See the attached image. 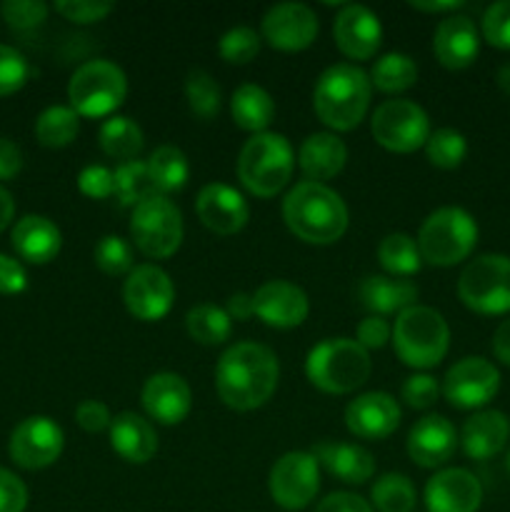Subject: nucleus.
Wrapping results in <instances>:
<instances>
[{
    "label": "nucleus",
    "instance_id": "18",
    "mask_svg": "<svg viewBox=\"0 0 510 512\" xmlns=\"http://www.w3.org/2000/svg\"><path fill=\"white\" fill-rule=\"evenodd\" d=\"M255 315L265 325L278 330L298 328L310 313L308 295L303 288L288 280H268L253 293Z\"/></svg>",
    "mask_w": 510,
    "mask_h": 512
},
{
    "label": "nucleus",
    "instance_id": "56",
    "mask_svg": "<svg viewBox=\"0 0 510 512\" xmlns=\"http://www.w3.org/2000/svg\"><path fill=\"white\" fill-rule=\"evenodd\" d=\"M225 313L230 315V320H248V318H253V315H255L253 295H250V293L230 295L228 308H225Z\"/></svg>",
    "mask_w": 510,
    "mask_h": 512
},
{
    "label": "nucleus",
    "instance_id": "12",
    "mask_svg": "<svg viewBox=\"0 0 510 512\" xmlns=\"http://www.w3.org/2000/svg\"><path fill=\"white\" fill-rule=\"evenodd\" d=\"M270 498L283 510H303L320 490V465L313 453L293 450L275 460L268 475Z\"/></svg>",
    "mask_w": 510,
    "mask_h": 512
},
{
    "label": "nucleus",
    "instance_id": "54",
    "mask_svg": "<svg viewBox=\"0 0 510 512\" xmlns=\"http://www.w3.org/2000/svg\"><path fill=\"white\" fill-rule=\"evenodd\" d=\"M315 512H373V505L355 493H330Z\"/></svg>",
    "mask_w": 510,
    "mask_h": 512
},
{
    "label": "nucleus",
    "instance_id": "33",
    "mask_svg": "<svg viewBox=\"0 0 510 512\" xmlns=\"http://www.w3.org/2000/svg\"><path fill=\"white\" fill-rule=\"evenodd\" d=\"M100 148L105 155L115 160H138L140 150H143V130L135 120L125 118V115H110L103 125H100Z\"/></svg>",
    "mask_w": 510,
    "mask_h": 512
},
{
    "label": "nucleus",
    "instance_id": "32",
    "mask_svg": "<svg viewBox=\"0 0 510 512\" xmlns=\"http://www.w3.org/2000/svg\"><path fill=\"white\" fill-rule=\"evenodd\" d=\"M148 175L150 185L158 195L168 198L170 193H178L188 185L190 178V163L185 158V153L175 145H160L150 153L148 158Z\"/></svg>",
    "mask_w": 510,
    "mask_h": 512
},
{
    "label": "nucleus",
    "instance_id": "59",
    "mask_svg": "<svg viewBox=\"0 0 510 512\" xmlns=\"http://www.w3.org/2000/svg\"><path fill=\"white\" fill-rule=\"evenodd\" d=\"M13 215H15L13 195H10L8 190H5L3 185H0V233H3V230L8 228L10 220H13Z\"/></svg>",
    "mask_w": 510,
    "mask_h": 512
},
{
    "label": "nucleus",
    "instance_id": "26",
    "mask_svg": "<svg viewBox=\"0 0 510 512\" xmlns=\"http://www.w3.org/2000/svg\"><path fill=\"white\" fill-rule=\"evenodd\" d=\"M10 243L23 260L33 265H45L58 258L63 235H60L58 225L45 215H25L15 223Z\"/></svg>",
    "mask_w": 510,
    "mask_h": 512
},
{
    "label": "nucleus",
    "instance_id": "40",
    "mask_svg": "<svg viewBox=\"0 0 510 512\" xmlns=\"http://www.w3.org/2000/svg\"><path fill=\"white\" fill-rule=\"evenodd\" d=\"M185 98H188L193 115L203 120L215 118L220 113V103H223L220 85L215 83L213 75L200 68L190 70L188 78H185Z\"/></svg>",
    "mask_w": 510,
    "mask_h": 512
},
{
    "label": "nucleus",
    "instance_id": "31",
    "mask_svg": "<svg viewBox=\"0 0 510 512\" xmlns=\"http://www.w3.org/2000/svg\"><path fill=\"white\" fill-rule=\"evenodd\" d=\"M230 113L238 128L248 130V133H268V125L275 118V103L265 88L255 83H243L235 88L233 98H230Z\"/></svg>",
    "mask_w": 510,
    "mask_h": 512
},
{
    "label": "nucleus",
    "instance_id": "8",
    "mask_svg": "<svg viewBox=\"0 0 510 512\" xmlns=\"http://www.w3.org/2000/svg\"><path fill=\"white\" fill-rule=\"evenodd\" d=\"M125 95H128V80L123 70L110 60H88L70 75V108L83 118L113 115L123 105Z\"/></svg>",
    "mask_w": 510,
    "mask_h": 512
},
{
    "label": "nucleus",
    "instance_id": "42",
    "mask_svg": "<svg viewBox=\"0 0 510 512\" xmlns=\"http://www.w3.org/2000/svg\"><path fill=\"white\" fill-rule=\"evenodd\" d=\"M93 260L105 275L120 278V275H128L133 270V248L120 235H105L95 245Z\"/></svg>",
    "mask_w": 510,
    "mask_h": 512
},
{
    "label": "nucleus",
    "instance_id": "24",
    "mask_svg": "<svg viewBox=\"0 0 510 512\" xmlns=\"http://www.w3.org/2000/svg\"><path fill=\"white\" fill-rule=\"evenodd\" d=\"M433 53L448 70H463L480 53V35L468 15H448L433 35Z\"/></svg>",
    "mask_w": 510,
    "mask_h": 512
},
{
    "label": "nucleus",
    "instance_id": "51",
    "mask_svg": "<svg viewBox=\"0 0 510 512\" xmlns=\"http://www.w3.org/2000/svg\"><path fill=\"white\" fill-rule=\"evenodd\" d=\"M75 420H78V425L85 433H100V430L110 428L113 415H110L108 405L100 403V400H83V403L75 408Z\"/></svg>",
    "mask_w": 510,
    "mask_h": 512
},
{
    "label": "nucleus",
    "instance_id": "6",
    "mask_svg": "<svg viewBox=\"0 0 510 512\" xmlns=\"http://www.w3.org/2000/svg\"><path fill=\"white\" fill-rule=\"evenodd\" d=\"M293 145L280 133H258L243 145L238 158V178L258 198H273L293 178Z\"/></svg>",
    "mask_w": 510,
    "mask_h": 512
},
{
    "label": "nucleus",
    "instance_id": "43",
    "mask_svg": "<svg viewBox=\"0 0 510 512\" xmlns=\"http://www.w3.org/2000/svg\"><path fill=\"white\" fill-rule=\"evenodd\" d=\"M218 53L225 63H233V65L250 63V60H255V55L260 53V35L255 33L253 28H245V25L230 28L228 33L220 38Z\"/></svg>",
    "mask_w": 510,
    "mask_h": 512
},
{
    "label": "nucleus",
    "instance_id": "36",
    "mask_svg": "<svg viewBox=\"0 0 510 512\" xmlns=\"http://www.w3.org/2000/svg\"><path fill=\"white\" fill-rule=\"evenodd\" d=\"M418 83V65L405 53H388L370 70V85L380 93H403Z\"/></svg>",
    "mask_w": 510,
    "mask_h": 512
},
{
    "label": "nucleus",
    "instance_id": "1",
    "mask_svg": "<svg viewBox=\"0 0 510 512\" xmlns=\"http://www.w3.org/2000/svg\"><path fill=\"white\" fill-rule=\"evenodd\" d=\"M280 365L270 348L260 343H235L215 365V390L238 413L258 410L278 388Z\"/></svg>",
    "mask_w": 510,
    "mask_h": 512
},
{
    "label": "nucleus",
    "instance_id": "57",
    "mask_svg": "<svg viewBox=\"0 0 510 512\" xmlns=\"http://www.w3.org/2000/svg\"><path fill=\"white\" fill-rule=\"evenodd\" d=\"M493 353L495 358L503 365L510 368V320H503V323L495 328L493 333Z\"/></svg>",
    "mask_w": 510,
    "mask_h": 512
},
{
    "label": "nucleus",
    "instance_id": "46",
    "mask_svg": "<svg viewBox=\"0 0 510 512\" xmlns=\"http://www.w3.org/2000/svg\"><path fill=\"white\" fill-rule=\"evenodd\" d=\"M483 38L493 48L510 50V0H498L483 15Z\"/></svg>",
    "mask_w": 510,
    "mask_h": 512
},
{
    "label": "nucleus",
    "instance_id": "50",
    "mask_svg": "<svg viewBox=\"0 0 510 512\" xmlns=\"http://www.w3.org/2000/svg\"><path fill=\"white\" fill-rule=\"evenodd\" d=\"M28 508V488L10 470L0 468V512H25Z\"/></svg>",
    "mask_w": 510,
    "mask_h": 512
},
{
    "label": "nucleus",
    "instance_id": "13",
    "mask_svg": "<svg viewBox=\"0 0 510 512\" xmlns=\"http://www.w3.org/2000/svg\"><path fill=\"white\" fill-rule=\"evenodd\" d=\"M125 308L143 323H155L170 313L175 303V285L163 268L153 263L135 265L123 285Z\"/></svg>",
    "mask_w": 510,
    "mask_h": 512
},
{
    "label": "nucleus",
    "instance_id": "20",
    "mask_svg": "<svg viewBox=\"0 0 510 512\" xmlns=\"http://www.w3.org/2000/svg\"><path fill=\"white\" fill-rule=\"evenodd\" d=\"M195 213L200 223L215 235H235L245 228L250 218L248 200L243 193L225 183L205 185L195 200Z\"/></svg>",
    "mask_w": 510,
    "mask_h": 512
},
{
    "label": "nucleus",
    "instance_id": "15",
    "mask_svg": "<svg viewBox=\"0 0 510 512\" xmlns=\"http://www.w3.org/2000/svg\"><path fill=\"white\" fill-rule=\"evenodd\" d=\"M63 428L45 415L25 418L13 430L8 443V453L15 465L25 470H43L53 465L63 453Z\"/></svg>",
    "mask_w": 510,
    "mask_h": 512
},
{
    "label": "nucleus",
    "instance_id": "25",
    "mask_svg": "<svg viewBox=\"0 0 510 512\" xmlns=\"http://www.w3.org/2000/svg\"><path fill=\"white\" fill-rule=\"evenodd\" d=\"M110 435V448L125 460V463L133 465H145L148 460H153V455L158 453V435L155 428L138 413H120L115 415L113 423L108 428Z\"/></svg>",
    "mask_w": 510,
    "mask_h": 512
},
{
    "label": "nucleus",
    "instance_id": "38",
    "mask_svg": "<svg viewBox=\"0 0 510 512\" xmlns=\"http://www.w3.org/2000/svg\"><path fill=\"white\" fill-rule=\"evenodd\" d=\"M370 500L378 512H413L415 485L403 473H385L370 488Z\"/></svg>",
    "mask_w": 510,
    "mask_h": 512
},
{
    "label": "nucleus",
    "instance_id": "60",
    "mask_svg": "<svg viewBox=\"0 0 510 512\" xmlns=\"http://www.w3.org/2000/svg\"><path fill=\"white\" fill-rule=\"evenodd\" d=\"M495 80H498V88L503 90L505 95H510V63L503 65V68L498 70V75H495Z\"/></svg>",
    "mask_w": 510,
    "mask_h": 512
},
{
    "label": "nucleus",
    "instance_id": "53",
    "mask_svg": "<svg viewBox=\"0 0 510 512\" xmlns=\"http://www.w3.org/2000/svg\"><path fill=\"white\" fill-rule=\"evenodd\" d=\"M28 288V273L23 263L10 255H0V295H18Z\"/></svg>",
    "mask_w": 510,
    "mask_h": 512
},
{
    "label": "nucleus",
    "instance_id": "45",
    "mask_svg": "<svg viewBox=\"0 0 510 512\" xmlns=\"http://www.w3.org/2000/svg\"><path fill=\"white\" fill-rule=\"evenodd\" d=\"M0 15L15 30H33L48 18V5L40 0H5Z\"/></svg>",
    "mask_w": 510,
    "mask_h": 512
},
{
    "label": "nucleus",
    "instance_id": "7",
    "mask_svg": "<svg viewBox=\"0 0 510 512\" xmlns=\"http://www.w3.org/2000/svg\"><path fill=\"white\" fill-rule=\"evenodd\" d=\"M415 243L423 263L450 268L473 253L478 243V223L463 208H438L423 220Z\"/></svg>",
    "mask_w": 510,
    "mask_h": 512
},
{
    "label": "nucleus",
    "instance_id": "52",
    "mask_svg": "<svg viewBox=\"0 0 510 512\" xmlns=\"http://www.w3.org/2000/svg\"><path fill=\"white\" fill-rule=\"evenodd\" d=\"M393 338V328L388 325V320H383L380 315H368L365 320H360L358 325V343L365 350H378L383 345H388V340Z\"/></svg>",
    "mask_w": 510,
    "mask_h": 512
},
{
    "label": "nucleus",
    "instance_id": "3",
    "mask_svg": "<svg viewBox=\"0 0 510 512\" xmlns=\"http://www.w3.org/2000/svg\"><path fill=\"white\" fill-rule=\"evenodd\" d=\"M370 75L353 63H335L320 73L313 90V108L320 123L338 133L358 128L370 108Z\"/></svg>",
    "mask_w": 510,
    "mask_h": 512
},
{
    "label": "nucleus",
    "instance_id": "2",
    "mask_svg": "<svg viewBox=\"0 0 510 512\" xmlns=\"http://www.w3.org/2000/svg\"><path fill=\"white\" fill-rule=\"evenodd\" d=\"M283 220L290 233L310 245H330L348 230V208L325 183L295 185L283 200Z\"/></svg>",
    "mask_w": 510,
    "mask_h": 512
},
{
    "label": "nucleus",
    "instance_id": "48",
    "mask_svg": "<svg viewBox=\"0 0 510 512\" xmlns=\"http://www.w3.org/2000/svg\"><path fill=\"white\" fill-rule=\"evenodd\" d=\"M438 393H440L438 380H435L433 375H425V373H415L410 375V378H405L403 390H400L405 405L413 410H428L430 405L438 400Z\"/></svg>",
    "mask_w": 510,
    "mask_h": 512
},
{
    "label": "nucleus",
    "instance_id": "44",
    "mask_svg": "<svg viewBox=\"0 0 510 512\" xmlns=\"http://www.w3.org/2000/svg\"><path fill=\"white\" fill-rule=\"evenodd\" d=\"M30 65L20 50L0 43V95H13L28 83Z\"/></svg>",
    "mask_w": 510,
    "mask_h": 512
},
{
    "label": "nucleus",
    "instance_id": "5",
    "mask_svg": "<svg viewBox=\"0 0 510 512\" xmlns=\"http://www.w3.org/2000/svg\"><path fill=\"white\" fill-rule=\"evenodd\" d=\"M395 355L408 368L430 370L448 355L450 328L443 315L428 305L403 310L393 325Z\"/></svg>",
    "mask_w": 510,
    "mask_h": 512
},
{
    "label": "nucleus",
    "instance_id": "30",
    "mask_svg": "<svg viewBox=\"0 0 510 512\" xmlns=\"http://www.w3.org/2000/svg\"><path fill=\"white\" fill-rule=\"evenodd\" d=\"M348 163V148L335 133H313L298 150V165L310 183L335 178Z\"/></svg>",
    "mask_w": 510,
    "mask_h": 512
},
{
    "label": "nucleus",
    "instance_id": "14",
    "mask_svg": "<svg viewBox=\"0 0 510 512\" xmlns=\"http://www.w3.org/2000/svg\"><path fill=\"white\" fill-rule=\"evenodd\" d=\"M500 390V373L490 360L463 358L445 373L443 395L453 408L475 410L488 405Z\"/></svg>",
    "mask_w": 510,
    "mask_h": 512
},
{
    "label": "nucleus",
    "instance_id": "37",
    "mask_svg": "<svg viewBox=\"0 0 510 512\" xmlns=\"http://www.w3.org/2000/svg\"><path fill=\"white\" fill-rule=\"evenodd\" d=\"M185 328L188 335L200 345H220L230 338V328H233V320L225 313V308L218 305H195L185 315Z\"/></svg>",
    "mask_w": 510,
    "mask_h": 512
},
{
    "label": "nucleus",
    "instance_id": "9",
    "mask_svg": "<svg viewBox=\"0 0 510 512\" xmlns=\"http://www.w3.org/2000/svg\"><path fill=\"white\" fill-rule=\"evenodd\" d=\"M130 238L145 258H170L183 243V215L165 195H148L133 208Z\"/></svg>",
    "mask_w": 510,
    "mask_h": 512
},
{
    "label": "nucleus",
    "instance_id": "10",
    "mask_svg": "<svg viewBox=\"0 0 510 512\" xmlns=\"http://www.w3.org/2000/svg\"><path fill=\"white\" fill-rule=\"evenodd\" d=\"M458 298L480 315H503L510 310V258L488 253L470 260L458 278Z\"/></svg>",
    "mask_w": 510,
    "mask_h": 512
},
{
    "label": "nucleus",
    "instance_id": "41",
    "mask_svg": "<svg viewBox=\"0 0 510 512\" xmlns=\"http://www.w3.org/2000/svg\"><path fill=\"white\" fill-rule=\"evenodd\" d=\"M425 155H428L430 165L443 170L458 168L468 155V143H465L463 133L453 128H440L430 133L428 143H425Z\"/></svg>",
    "mask_w": 510,
    "mask_h": 512
},
{
    "label": "nucleus",
    "instance_id": "17",
    "mask_svg": "<svg viewBox=\"0 0 510 512\" xmlns=\"http://www.w3.org/2000/svg\"><path fill=\"white\" fill-rule=\"evenodd\" d=\"M333 38L340 53L350 60H368L383 43V25L370 8L350 3L340 8L333 23Z\"/></svg>",
    "mask_w": 510,
    "mask_h": 512
},
{
    "label": "nucleus",
    "instance_id": "4",
    "mask_svg": "<svg viewBox=\"0 0 510 512\" xmlns=\"http://www.w3.org/2000/svg\"><path fill=\"white\" fill-rule=\"evenodd\" d=\"M373 373L370 353L353 338H328L310 348L305 375L328 395H348L363 388Z\"/></svg>",
    "mask_w": 510,
    "mask_h": 512
},
{
    "label": "nucleus",
    "instance_id": "34",
    "mask_svg": "<svg viewBox=\"0 0 510 512\" xmlns=\"http://www.w3.org/2000/svg\"><path fill=\"white\" fill-rule=\"evenodd\" d=\"M80 133V115L68 105H50L35 120V138L45 148H65Z\"/></svg>",
    "mask_w": 510,
    "mask_h": 512
},
{
    "label": "nucleus",
    "instance_id": "61",
    "mask_svg": "<svg viewBox=\"0 0 510 512\" xmlns=\"http://www.w3.org/2000/svg\"><path fill=\"white\" fill-rule=\"evenodd\" d=\"M505 468H508V473H510V453H508V458H505Z\"/></svg>",
    "mask_w": 510,
    "mask_h": 512
},
{
    "label": "nucleus",
    "instance_id": "39",
    "mask_svg": "<svg viewBox=\"0 0 510 512\" xmlns=\"http://www.w3.org/2000/svg\"><path fill=\"white\" fill-rule=\"evenodd\" d=\"M115 175V198L125 208H135L140 200H145L148 195H153V185H150L148 165L143 160H128V163H120L113 170Z\"/></svg>",
    "mask_w": 510,
    "mask_h": 512
},
{
    "label": "nucleus",
    "instance_id": "47",
    "mask_svg": "<svg viewBox=\"0 0 510 512\" xmlns=\"http://www.w3.org/2000/svg\"><path fill=\"white\" fill-rule=\"evenodd\" d=\"M113 8L115 5L108 3V0H60V3H55V10L65 20L78 25L100 23V20L113 13Z\"/></svg>",
    "mask_w": 510,
    "mask_h": 512
},
{
    "label": "nucleus",
    "instance_id": "23",
    "mask_svg": "<svg viewBox=\"0 0 510 512\" xmlns=\"http://www.w3.org/2000/svg\"><path fill=\"white\" fill-rule=\"evenodd\" d=\"M458 448V433L443 415H425L410 428L408 455L420 468H440Z\"/></svg>",
    "mask_w": 510,
    "mask_h": 512
},
{
    "label": "nucleus",
    "instance_id": "28",
    "mask_svg": "<svg viewBox=\"0 0 510 512\" xmlns=\"http://www.w3.org/2000/svg\"><path fill=\"white\" fill-rule=\"evenodd\" d=\"M313 458L323 465L330 475L348 485H363L373 478L375 458L363 448L353 443H330L320 440L313 448Z\"/></svg>",
    "mask_w": 510,
    "mask_h": 512
},
{
    "label": "nucleus",
    "instance_id": "16",
    "mask_svg": "<svg viewBox=\"0 0 510 512\" xmlns=\"http://www.w3.org/2000/svg\"><path fill=\"white\" fill-rule=\"evenodd\" d=\"M260 30L270 48L298 53L318 38V15L305 3H278L263 15Z\"/></svg>",
    "mask_w": 510,
    "mask_h": 512
},
{
    "label": "nucleus",
    "instance_id": "22",
    "mask_svg": "<svg viewBox=\"0 0 510 512\" xmlns=\"http://www.w3.org/2000/svg\"><path fill=\"white\" fill-rule=\"evenodd\" d=\"M345 425L360 440H383L400 425V405L388 393H365L345 408Z\"/></svg>",
    "mask_w": 510,
    "mask_h": 512
},
{
    "label": "nucleus",
    "instance_id": "58",
    "mask_svg": "<svg viewBox=\"0 0 510 512\" xmlns=\"http://www.w3.org/2000/svg\"><path fill=\"white\" fill-rule=\"evenodd\" d=\"M410 8L420 13H453L463 8V0H445V3H433V0H410Z\"/></svg>",
    "mask_w": 510,
    "mask_h": 512
},
{
    "label": "nucleus",
    "instance_id": "49",
    "mask_svg": "<svg viewBox=\"0 0 510 512\" xmlns=\"http://www.w3.org/2000/svg\"><path fill=\"white\" fill-rule=\"evenodd\" d=\"M78 188L80 193L88 195V198H95V200L110 198V195H115L113 170L105 168V165H85L78 175Z\"/></svg>",
    "mask_w": 510,
    "mask_h": 512
},
{
    "label": "nucleus",
    "instance_id": "55",
    "mask_svg": "<svg viewBox=\"0 0 510 512\" xmlns=\"http://www.w3.org/2000/svg\"><path fill=\"white\" fill-rule=\"evenodd\" d=\"M23 170V153L8 138H0V180H10Z\"/></svg>",
    "mask_w": 510,
    "mask_h": 512
},
{
    "label": "nucleus",
    "instance_id": "21",
    "mask_svg": "<svg viewBox=\"0 0 510 512\" xmlns=\"http://www.w3.org/2000/svg\"><path fill=\"white\" fill-rule=\"evenodd\" d=\"M140 403L155 423L178 425L193 408V393L178 373H155L145 380Z\"/></svg>",
    "mask_w": 510,
    "mask_h": 512
},
{
    "label": "nucleus",
    "instance_id": "29",
    "mask_svg": "<svg viewBox=\"0 0 510 512\" xmlns=\"http://www.w3.org/2000/svg\"><path fill=\"white\" fill-rule=\"evenodd\" d=\"M420 290L408 278H393V275H368L358 285V298L373 315H393L418 305Z\"/></svg>",
    "mask_w": 510,
    "mask_h": 512
},
{
    "label": "nucleus",
    "instance_id": "19",
    "mask_svg": "<svg viewBox=\"0 0 510 512\" xmlns=\"http://www.w3.org/2000/svg\"><path fill=\"white\" fill-rule=\"evenodd\" d=\"M483 503V485L470 470H438L425 485L428 512H478Z\"/></svg>",
    "mask_w": 510,
    "mask_h": 512
},
{
    "label": "nucleus",
    "instance_id": "11",
    "mask_svg": "<svg viewBox=\"0 0 510 512\" xmlns=\"http://www.w3.org/2000/svg\"><path fill=\"white\" fill-rule=\"evenodd\" d=\"M370 133L390 153H415L428 143L430 120L413 100H385L370 118Z\"/></svg>",
    "mask_w": 510,
    "mask_h": 512
},
{
    "label": "nucleus",
    "instance_id": "27",
    "mask_svg": "<svg viewBox=\"0 0 510 512\" xmlns=\"http://www.w3.org/2000/svg\"><path fill=\"white\" fill-rule=\"evenodd\" d=\"M510 438V420L500 410H480L465 420L460 445L470 460H490L505 448Z\"/></svg>",
    "mask_w": 510,
    "mask_h": 512
},
{
    "label": "nucleus",
    "instance_id": "35",
    "mask_svg": "<svg viewBox=\"0 0 510 512\" xmlns=\"http://www.w3.org/2000/svg\"><path fill=\"white\" fill-rule=\"evenodd\" d=\"M378 260L385 273H390L393 278H410L423 268L418 243L405 233L385 235L378 245Z\"/></svg>",
    "mask_w": 510,
    "mask_h": 512
}]
</instances>
